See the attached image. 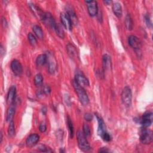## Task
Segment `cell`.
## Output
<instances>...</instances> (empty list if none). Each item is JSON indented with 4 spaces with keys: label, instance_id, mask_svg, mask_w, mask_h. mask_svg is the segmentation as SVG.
<instances>
[{
    "label": "cell",
    "instance_id": "cell-37",
    "mask_svg": "<svg viewBox=\"0 0 153 153\" xmlns=\"http://www.w3.org/2000/svg\"><path fill=\"white\" fill-rule=\"evenodd\" d=\"M99 152H109V150L107 148H101L99 149V150L98 151Z\"/></svg>",
    "mask_w": 153,
    "mask_h": 153
},
{
    "label": "cell",
    "instance_id": "cell-17",
    "mask_svg": "<svg viewBox=\"0 0 153 153\" xmlns=\"http://www.w3.org/2000/svg\"><path fill=\"white\" fill-rule=\"evenodd\" d=\"M102 65L104 71L109 70L111 68V59L108 54H104L102 58Z\"/></svg>",
    "mask_w": 153,
    "mask_h": 153
},
{
    "label": "cell",
    "instance_id": "cell-31",
    "mask_svg": "<svg viewBox=\"0 0 153 153\" xmlns=\"http://www.w3.org/2000/svg\"><path fill=\"white\" fill-rule=\"evenodd\" d=\"M38 149L41 152H53V151L44 145H41L38 146Z\"/></svg>",
    "mask_w": 153,
    "mask_h": 153
},
{
    "label": "cell",
    "instance_id": "cell-28",
    "mask_svg": "<svg viewBox=\"0 0 153 153\" xmlns=\"http://www.w3.org/2000/svg\"><path fill=\"white\" fill-rule=\"evenodd\" d=\"M34 84L36 86L40 85L43 81V77L42 75L41 74H36L35 77H34Z\"/></svg>",
    "mask_w": 153,
    "mask_h": 153
},
{
    "label": "cell",
    "instance_id": "cell-1",
    "mask_svg": "<svg viewBox=\"0 0 153 153\" xmlns=\"http://www.w3.org/2000/svg\"><path fill=\"white\" fill-rule=\"evenodd\" d=\"M72 84L76 93L78 95L80 102L84 106L87 105L89 103V99L85 89L83 88V87L81 86L79 84H78L75 79H73L72 81Z\"/></svg>",
    "mask_w": 153,
    "mask_h": 153
},
{
    "label": "cell",
    "instance_id": "cell-9",
    "mask_svg": "<svg viewBox=\"0 0 153 153\" xmlns=\"http://www.w3.org/2000/svg\"><path fill=\"white\" fill-rule=\"evenodd\" d=\"M75 80L78 84H79L82 87L89 85L88 79L81 72H77L76 73L75 76Z\"/></svg>",
    "mask_w": 153,
    "mask_h": 153
},
{
    "label": "cell",
    "instance_id": "cell-11",
    "mask_svg": "<svg viewBox=\"0 0 153 153\" xmlns=\"http://www.w3.org/2000/svg\"><path fill=\"white\" fill-rule=\"evenodd\" d=\"M128 43L135 50H139L141 47L140 41L137 36L134 35H130L128 37Z\"/></svg>",
    "mask_w": 153,
    "mask_h": 153
},
{
    "label": "cell",
    "instance_id": "cell-25",
    "mask_svg": "<svg viewBox=\"0 0 153 153\" xmlns=\"http://www.w3.org/2000/svg\"><path fill=\"white\" fill-rule=\"evenodd\" d=\"M66 123H67V126H68V128L70 137L72 138L73 136H74V126H73L72 121L71 118L69 116L67 117Z\"/></svg>",
    "mask_w": 153,
    "mask_h": 153
},
{
    "label": "cell",
    "instance_id": "cell-15",
    "mask_svg": "<svg viewBox=\"0 0 153 153\" xmlns=\"http://www.w3.org/2000/svg\"><path fill=\"white\" fill-rule=\"evenodd\" d=\"M16 94V88L14 85H12L8 90L7 97V103L10 105L14 103Z\"/></svg>",
    "mask_w": 153,
    "mask_h": 153
},
{
    "label": "cell",
    "instance_id": "cell-35",
    "mask_svg": "<svg viewBox=\"0 0 153 153\" xmlns=\"http://www.w3.org/2000/svg\"><path fill=\"white\" fill-rule=\"evenodd\" d=\"M39 131H40L41 132H42V133L45 132V131H46V130H47L46 125H45V124H43V123L39 125Z\"/></svg>",
    "mask_w": 153,
    "mask_h": 153
},
{
    "label": "cell",
    "instance_id": "cell-16",
    "mask_svg": "<svg viewBox=\"0 0 153 153\" xmlns=\"http://www.w3.org/2000/svg\"><path fill=\"white\" fill-rule=\"evenodd\" d=\"M29 7L31 9V10L32 11L33 13H34V14L38 17L40 20H41L42 21L44 16H45V13L44 11H42L39 7H36V5H35L33 4H30L29 5Z\"/></svg>",
    "mask_w": 153,
    "mask_h": 153
},
{
    "label": "cell",
    "instance_id": "cell-4",
    "mask_svg": "<svg viewBox=\"0 0 153 153\" xmlns=\"http://www.w3.org/2000/svg\"><path fill=\"white\" fill-rule=\"evenodd\" d=\"M121 100L123 104L129 107L131 105L132 99V93L131 88L128 86H126L121 93Z\"/></svg>",
    "mask_w": 153,
    "mask_h": 153
},
{
    "label": "cell",
    "instance_id": "cell-22",
    "mask_svg": "<svg viewBox=\"0 0 153 153\" xmlns=\"http://www.w3.org/2000/svg\"><path fill=\"white\" fill-rule=\"evenodd\" d=\"M47 62V55L45 54H39L36 59V63L37 66H42Z\"/></svg>",
    "mask_w": 153,
    "mask_h": 153
},
{
    "label": "cell",
    "instance_id": "cell-12",
    "mask_svg": "<svg viewBox=\"0 0 153 153\" xmlns=\"http://www.w3.org/2000/svg\"><path fill=\"white\" fill-rule=\"evenodd\" d=\"M42 22H44L46 25H48L51 28L53 29L54 30L57 25V23H56L55 20L54 19L51 14L50 13H48V12H46L45 13V16L42 20Z\"/></svg>",
    "mask_w": 153,
    "mask_h": 153
},
{
    "label": "cell",
    "instance_id": "cell-20",
    "mask_svg": "<svg viewBox=\"0 0 153 153\" xmlns=\"http://www.w3.org/2000/svg\"><path fill=\"white\" fill-rule=\"evenodd\" d=\"M66 13L68 14L72 25H76L78 23V18L75 11L71 8H68Z\"/></svg>",
    "mask_w": 153,
    "mask_h": 153
},
{
    "label": "cell",
    "instance_id": "cell-13",
    "mask_svg": "<svg viewBox=\"0 0 153 153\" xmlns=\"http://www.w3.org/2000/svg\"><path fill=\"white\" fill-rule=\"evenodd\" d=\"M39 140V136L36 133L30 134L26 140V144L28 147H32L36 145Z\"/></svg>",
    "mask_w": 153,
    "mask_h": 153
},
{
    "label": "cell",
    "instance_id": "cell-40",
    "mask_svg": "<svg viewBox=\"0 0 153 153\" xmlns=\"http://www.w3.org/2000/svg\"><path fill=\"white\" fill-rule=\"evenodd\" d=\"M103 2H104L105 4H106L107 5H109V4H110L112 2L111 1H104Z\"/></svg>",
    "mask_w": 153,
    "mask_h": 153
},
{
    "label": "cell",
    "instance_id": "cell-34",
    "mask_svg": "<svg viewBox=\"0 0 153 153\" xmlns=\"http://www.w3.org/2000/svg\"><path fill=\"white\" fill-rule=\"evenodd\" d=\"M50 92H51V88L49 86L45 85V86L44 87L42 93H44L45 94H48L50 93Z\"/></svg>",
    "mask_w": 153,
    "mask_h": 153
},
{
    "label": "cell",
    "instance_id": "cell-29",
    "mask_svg": "<svg viewBox=\"0 0 153 153\" xmlns=\"http://www.w3.org/2000/svg\"><path fill=\"white\" fill-rule=\"evenodd\" d=\"M27 38H28V40L30 42V44L31 45H35L36 44V39L35 38V36L32 33H29L28 35H27Z\"/></svg>",
    "mask_w": 153,
    "mask_h": 153
},
{
    "label": "cell",
    "instance_id": "cell-14",
    "mask_svg": "<svg viewBox=\"0 0 153 153\" xmlns=\"http://www.w3.org/2000/svg\"><path fill=\"white\" fill-rule=\"evenodd\" d=\"M47 62H48V71L50 74H53L56 69V63L54 58L52 56L51 54L47 56Z\"/></svg>",
    "mask_w": 153,
    "mask_h": 153
},
{
    "label": "cell",
    "instance_id": "cell-8",
    "mask_svg": "<svg viewBox=\"0 0 153 153\" xmlns=\"http://www.w3.org/2000/svg\"><path fill=\"white\" fill-rule=\"evenodd\" d=\"M60 20L62 25L63 27L68 29L71 30L72 29V23L71 22V20L68 16V14L66 13H62L60 14Z\"/></svg>",
    "mask_w": 153,
    "mask_h": 153
},
{
    "label": "cell",
    "instance_id": "cell-3",
    "mask_svg": "<svg viewBox=\"0 0 153 153\" xmlns=\"http://www.w3.org/2000/svg\"><path fill=\"white\" fill-rule=\"evenodd\" d=\"M153 140V134L152 131L148 129L147 127H143L141 131L140 134V140L141 143L145 145L150 144Z\"/></svg>",
    "mask_w": 153,
    "mask_h": 153
},
{
    "label": "cell",
    "instance_id": "cell-18",
    "mask_svg": "<svg viewBox=\"0 0 153 153\" xmlns=\"http://www.w3.org/2000/svg\"><path fill=\"white\" fill-rule=\"evenodd\" d=\"M14 114H15V106L13 103L10 105L7 112L6 120L8 122L10 123L11 121H13V118L14 117Z\"/></svg>",
    "mask_w": 153,
    "mask_h": 153
},
{
    "label": "cell",
    "instance_id": "cell-36",
    "mask_svg": "<svg viewBox=\"0 0 153 153\" xmlns=\"http://www.w3.org/2000/svg\"><path fill=\"white\" fill-rule=\"evenodd\" d=\"M84 118L86 121H90L92 120L93 119V117H92V115L89 114V113H87L84 115Z\"/></svg>",
    "mask_w": 153,
    "mask_h": 153
},
{
    "label": "cell",
    "instance_id": "cell-32",
    "mask_svg": "<svg viewBox=\"0 0 153 153\" xmlns=\"http://www.w3.org/2000/svg\"><path fill=\"white\" fill-rule=\"evenodd\" d=\"M145 23L146 25V26L148 27L151 28L152 27V22L150 19V17L148 14H146L145 16Z\"/></svg>",
    "mask_w": 153,
    "mask_h": 153
},
{
    "label": "cell",
    "instance_id": "cell-6",
    "mask_svg": "<svg viewBox=\"0 0 153 153\" xmlns=\"http://www.w3.org/2000/svg\"><path fill=\"white\" fill-rule=\"evenodd\" d=\"M152 119V112L151 111H147L143 114L140 123L143 127H148L151 125Z\"/></svg>",
    "mask_w": 153,
    "mask_h": 153
},
{
    "label": "cell",
    "instance_id": "cell-5",
    "mask_svg": "<svg viewBox=\"0 0 153 153\" xmlns=\"http://www.w3.org/2000/svg\"><path fill=\"white\" fill-rule=\"evenodd\" d=\"M87 6V10L89 15L94 17L97 15L98 13L97 3L96 1H85Z\"/></svg>",
    "mask_w": 153,
    "mask_h": 153
},
{
    "label": "cell",
    "instance_id": "cell-7",
    "mask_svg": "<svg viewBox=\"0 0 153 153\" xmlns=\"http://www.w3.org/2000/svg\"><path fill=\"white\" fill-rule=\"evenodd\" d=\"M10 67H11V69L13 71V72L16 75H20L22 72H23V67H22V65L21 64V63L15 59V60H13L11 63V65H10Z\"/></svg>",
    "mask_w": 153,
    "mask_h": 153
},
{
    "label": "cell",
    "instance_id": "cell-30",
    "mask_svg": "<svg viewBox=\"0 0 153 153\" xmlns=\"http://www.w3.org/2000/svg\"><path fill=\"white\" fill-rule=\"evenodd\" d=\"M82 128H83L82 132H83L84 134L86 137L90 136V127L88 126V125H87V124H84Z\"/></svg>",
    "mask_w": 153,
    "mask_h": 153
},
{
    "label": "cell",
    "instance_id": "cell-27",
    "mask_svg": "<svg viewBox=\"0 0 153 153\" xmlns=\"http://www.w3.org/2000/svg\"><path fill=\"white\" fill-rule=\"evenodd\" d=\"M8 134L10 137H13L15 135V127L14 122L13 121H11L9 123L8 128Z\"/></svg>",
    "mask_w": 153,
    "mask_h": 153
},
{
    "label": "cell",
    "instance_id": "cell-23",
    "mask_svg": "<svg viewBox=\"0 0 153 153\" xmlns=\"http://www.w3.org/2000/svg\"><path fill=\"white\" fill-rule=\"evenodd\" d=\"M125 25L127 30H131L133 28V22L131 16L128 14L125 19Z\"/></svg>",
    "mask_w": 153,
    "mask_h": 153
},
{
    "label": "cell",
    "instance_id": "cell-33",
    "mask_svg": "<svg viewBox=\"0 0 153 153\" xmlns=\"http://www.w3.org/2000/svg\"><path fill=\"white\" fill-rule=\"evenodd\" d=\"M102 139L106 142H109L111 140V136L109 135V134L108 133V132H106L103 135V136L102 137Z\"/></svg>",
    "mask_w": 153,
    "mask_h": 153
},
{
    "label": "cell",
    "instance_id": "cell-2",
    "mask_svg": "<svg viewBox=\"0 0 153 153\" xmlns=\"http://www.w3.org/2000/svg\"><path fill=\"white\" fill-rule=\"evenodd\" d=\"M76 139L78 145L81 150L84 152H87L91 149L90 144L86 139V136L81 131H78L76 133Z\"/></svg>",
    "mask_w": 153,
    "mask_h": 153
},
{
    "label": "cell",
    "instance_id": "cell-26",
    "mask_svg": "<svg viewBox=\"0 0 153 153\" xmlns=\"http://www.w3.org/2000/svg\"><path fill=\"white\" fill-rule=\"evenodd\" d=\"M54 30L56 31V33L57 35L59 38H60L62 39L64 38V37H65V32H64V30H63V28H62V27L60 25L57 24L56 27H55Z\"/></svg>",
    "mask_w": 153,
    "mask_h": 153
},
{
    "label": "cell",
    "instance_id": "cell-39",
    "mask_svg": "<svg viewBox=\"0 0 153 153\" xmlns=\"http://www.w3.org/2000/svg\"><path fill=\"white\" fill-rule=\"evenodd\" d=\"M42 111V113H43L44 114H45L46 113V112H47V109H46V108H45V106H44V107H43Z\"/></svg>",
    "mask_w": 153,
    "mask_h": 153
},
{
    "label": "cell",
    "instance_id": "cell-19",
    "mask_svg": "<svg viewBox=\"0 0 153 153\" xmlns=\"http://www.w3.org/2000/svg\"><path fill=\"white\" fill-rule=\"evenodd\" d=\"M112 11L114 13V14L118 18L121 17L122 16V7L120 3L118 2H115L112 5Z\"/></svg>",
    "mask_w": 153,
    "mask_h": 153
},
{
    "label": "cell",
    "instance_id": "cell-10",
    "mask_svg": "<svg viewBox=\"0 0 153 153\" xmlns=\"http://www.w3.org/2000/svg\"><path fill=\"white\" fill-rule=\"evenodd\" d=\"M97 122H98V127H97V133L99 136H100L101 137L103 136V135L107 132L106 130V126L104 123V121L103 120L102 118L99 115L97 114H95Z\"/></svg>",
    "mask_w": 153,
    "mask_h": 153
},
{
    "label": "cell",
    "instance_id": "cell-21",
    "mask_svg": "<svg viewBox=\"0 0 153 153\" xmlns=\"http://www.w3.org/2000/svg\"><path fill=\"white\" fill-rule=\"evenodd\" d=\"M66 50L68 54L71 58H75L76 57H77V51L74 45L71 44H68L66 45Z\"/></svg>",
    "mask_w": 153,
    "mask_h": 153
},
{
    "label": "cell",
    "instance_id": "cell-38",
    "mask_svg": "<svg viewBox=\"0 0 153 153\" xmlns=\"http://www.w3.org/2000/svg\"><path fill=\"white\" fill-rule=\"evenodd\" d=\"M2 25H3V26H4V27H5L7 26V21H6L4 17H2Z\"/></svg>",
    "mask_w": 153,
    "mask_h": 153
},
{
    "label": "cell",
    "instance_id": "cell-24",
    "mask_svg": "<svg viewBox=\"0 0 153 153\" xmlns=\"http://www.w3.org/2000/svg\"><path fill=\"white\" fill-rule=\"evenodd\" d=\"M32 30H33V32L35 33V35L38 38L42 39L43 38L44 33H43V31H42L41 27L39 26H38V25L33 26V27H32Z\"/></svg>",
    "mask_w": 153,
    "mask_h": 153
},
{
    "label": "cell",
    "instance_id": "cell-41",
    "mask_svg": "<svg viewBox=\"0 0 153 153\" xmlns=\"http://www.w3.org/2000/svg\"><path fill=\"white\" fill-rule=\"evenodd\" d=\"M0 135H1V141H0V142L1 143L2 142V132H1V134H0Z\"/></svg>",
    "mask_w": 153,
    "mask_h": 153
}]
</instances>
